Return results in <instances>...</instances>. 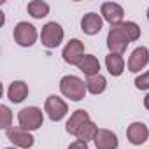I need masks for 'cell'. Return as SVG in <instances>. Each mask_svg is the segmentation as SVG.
Masks as SVG:
<instances>
[{"label":"cell","mask_w":149,"mask_h":149,"mask_svg":"<svg viewBox=\"0 0 149 149\" xmlns=\"http://www.w3.org/2000/svg\"><path fill=\"white\" fill-rule=\"evenodd\" d=\"M60 91L63 97L74 100V102H79L84 98L86 95V84L83 79H79L77 76H65L61 81H60Z\"/></svg>","instance_id":"6da1fadb"},{"label":"cell","mask_w":149,"mask_h":149,"mask_svg":"<svg viewBox=\"0 0 149 149\" xmlns=\"http://www.w3.org/2000/svg\"><path fill=\"white\" fill-rule=\"evenodd\" d=\"M130 42H132V40H130V37H128V33H126L123 23L111 26V30H109V33H107V47L111 49V53L123 56V53L126 51V47H128Z\"/></svg>","instance_id":"7a4b0ae2"},{"label":"cell","mask_w":149,"mask_h":149,"mask_svg":"<svg viewBox=\"0 0 149 149\" xmlns=\"http://www.w3.org/2000/svg\"><path fill=\"white\" fill-rule=\"evenodd\" d=\"M18 123H19V128L26 132L39 130L44 123V114L39 107H25L18 112Z\"/></svg>","instance_id":"3957f363"},{"label":"cell","mask_w":149,"mask_h":149,"mask_svg":"<svg viewBox=\"0 0 149 149\" xmlns=\"http://www.w3.org/2000/svg\"><path fill=\"white\" fill-rule=\"evenodd\" d=\"M63 28L61 25H58L56 21H51V23H46L42 26V32H40V40L42 44L47 47V49H54L61 44L63 40Z\"/></svg>","instance_id":"277c9868"},{"label":"cell","mask_w":149,"mask_h":149,"mask_svg":"<svg viewBox=\"0 0 149 149\" xmlns=\"http://www.w3.org/2000/svg\"><path fill=\"white\" fill-rule=\"evenodd\" d=\"M14 40L21 47H30L37 40V28L26 21H19L14 26Z\"/></svg>","instance_id":"5b68a950"},{"label":"cell","mask_w":149,"mask_h":149,"mask_svg":"<svg viewBox=\"0 0 149 149\" xmlns=\"http://www.w3.org/2000/svg\"><path fill=\"white\" fill-rule=\"evenodd\" d=\"M44 111H46V114H47V118H49L51 121H61V119L67 116L68 107H67V104H65L60 97L51 95V97L46 98Z\"/></svg>","instance_id":"8992f818"},{"label":"cell","mask_w":149,"mask_h":149,"mask_svg":"<svg viewBox=\"0 0 149 149\" xmlns=\"http://www.w3.org/2000/svg\"><path fill=\"white\" fill-rule=\"evenodd\" d=\"M61 56H63V60H65L68 65H79V61L84 58V44H83L79 39L68 40L67 46L63 47Z\"/></svg>","instance_id":"52a82bcc"},{"label":"cell","mask_w":149,"mask_h":149,"mask_svg":"<svg viewBox=\"0 0 149 149\" xmlns=\"http://www.w3.org/2000/svg\"><path fill=\"white\" fill-rule=\"evenodd\" d=\"M6 135L16 147H21V149H30L35 142L32 133L23 128H9V130H6Z\"/></svg>","instance_id":"ba28073f"},{"label":"cell","mask_w":149,"mask_h":149,"mask_svg":"<svg viewBox=\"0 0 149 149\" xmlns=\"http://www.w3.org/2000/svg\"><path fill=\"white\" fill-rule=\"evenodd\" d=\"M100 13H102V18L111 23V26L114 25H119L123 23V16H125V11L119 4L116 2H104L102 7H100Z\"/></svg>","instance_id":"9c48e42d"},{"label":"cell","mask_w":149,"mask_h":149,"mask_svg":"<svg viewBox=\"0 0 149 149\" xmlns=\"http://www.w3.org/2000/svg\"><path fill=\"white\" fill-rule=\"evenodd\" d=\"M149 63V49L140 46L133 49V53L128 58V70L130 72H140L146 65Z\"/></svg>","instance_id":"30bf717a"},{"label":"cell","mask_w":149,"mask_h":149,"mask_svg":"<svg viewBox=\"0 0 149 149\" xmlns=\"http://www.w3.org/2000/svg\"><path fill=\"white\" fill-rule=\"evenodd\" d=\"M93 142H95L97 149H118V144H119L116 133L111 130H105V128H98Z\"/></svg>","instance_id":"8fae6325"},{"label":"cell","mask_w":149,"mask_h":149,"mask_svg":"<svg viewBox=\"0 0 149 149\" xmlns=\"http://www.w3.org/2000/svg\"><path fill=\"white\" fill-rule=\"evenodd\" d=\"M126 135H128V140H130L133 146H142V144L147 140V137H149V130H147V126H146L144 123L135 121V123H132V125L128 126Z\"/></svg>","instance_id":"7c38bea8"},{"label":"cell","mask_w":149,"mask_h":149,"mask_svg":"<svg viewBox=\"0 0 149 149\" xmlns=\"http://www.w3.org/2000/svg\"><path fill=\"white\" fill-rule=\"evenodd\" d=\"M102 25H104V19H102V16L97 14V13H88V14H84L83 19H81V28H83V32L88 33V35H97V33L102 30Z\"/></svg>","instance_id":"4fadbf2b"},{"label":"cell","mask_w":149,"mask_h":149,"mask_svg":"<svg viewBox=\"0 0 149 149\" xmlns=\"http://www.w3.org/2000/svg\"><path fill=\"white\" fill-rule=\"evenodd\" d=\"M88 121H91V119H90V114H88L84 109H77L76 112H72V116L68 118V121H67V125H65V130H67V133H70V135H76V133L79 132V128H81L84 123H88Z\"/></svg>","instance_id":"5bb4252c"},{"label":"cell","mask_w":149,"mask_h":149,"mask_svg":"<svg viewBox=\"0 0 149 149\" xmlns=\"http://www.w3.org/2000/svg\"><path fill=\"white\" fill-rule=\"evenodd\" d=\"M28 97V84L23 83V81H14L11 83L9 90H7V98L14 104H19L23 102L25 98Z\"/></svg>","instance_id":"9a60e30c"},{"label":"cell","mask_w":149,"mask_h":149,"mask_svg":"<svg viewBox=\"0 0 149 149\" xmlns=\"http://www.w3.org/2000/svg\"><path fill=\"white\" fill-rule=\"evenodd\" d=\"M105 67H107V70H109L111 76L118 77V76H121L123 70H125V60H123L121 54L109 53V54L105 56Z\"/></svg>","instance_id":"2e32d148"},{"label":"cell","mask_w":149,"mask_h":149,"mask_svg":"<svg viewBox=\"0 0 149 149\" xmlns=\"http://www.w3.org/2000/svg\"><path fill=\"white\" fill-rule=\"evenodd\" d=\"M77 67H79L81 72H84V76H88V77L100 74V63H98V60L93 54H84V58L79 61Z\"/></svg>","instance_id":"e0dca14e"},{"label":"cell","mask_w":149,"mask_h":149,"mask_svg":"<svg viewBox=\"0 0 149 149\" xmlns=\"http://www.w3.org/2000/svg\"><path fill=\"white\" fill-rule=\"evenodd\" d=\"M107 88V79L102 76V74H97V76H91L86 79V90L91 95H102Z\"/></svg>","instance_id":"ac0fdd59"},{"label":"cell","mask_w":149,"mask_h":149,"mask_svg":"<svg viewBox=\"0 0 149 149\" xmlns=\"http://www.w3.org/2000/svg\"><path fill=\"white\" fill-rule=\"evenodd\" d=\"M26 9H28V14L35 19H42L49 14V6L46 2H42V0H32Z\"/></svg>","instance_id":"d6986e66"},{"label":"cell","mask_w":149,"mask_h":149,"mask_svg":"<svg viewBox=\"0 0 149 149\" xmlns=\"http://www.w3.org/2000/svg\"><path fill=\"white\" fill-rule=\"evenodd\" d=\"M97 132H98V126H97L93 121H88V123H84V125L79 128V132L76 133V137H77V140L90 142V140H95Z\"/></svg>","instance_id":"ffe728a7"},{"label":"cell","mask_w":149,"mask_h":149,"mask_svg":"<svg viewBox=\"0 0 149 149\" xmlns=\"http://www.w3.org/2000/svg\"><path fill=\"white\" fill-rule=\"evenodd\" d=\"M123 26H125V30H126V33H128V37H130L132 42L140 37V26L137 23H133V21H123Z\"/></svg>","instance_id":"44dd1931"},{"label":"cell","mask_w":149,"mask_h":149,"mask_svg":"<svg viewBox=\"0 0 149 149\" xmlns=\"http://www.w3.org/2000/svg\"><path fill=\"white\" fill-rule=\"evenodd\" d=\"M0 114H2V119H0V126L4 130H9L11 121H13V112L7 105H0Z\"/></svg>","instance_id":"7402d4cb"},{"label":"cell","mask_w":149,"mask_h":149,"mask_svg":"<svg viewBox=\"0 0 149 149\" xmlns=\"http://www.w3.org/2000/svg\"><path fill=\"white\" fill-rule=\"evenodd\" d=\"M135 86L139 90H149V72H144L135 79Z\"/></svg>","instance_id":"603a6c76"},{"label":"cell","mask_w":149,"mask_h":149,"mask_svg":"<svg viewBox=\"0 0 149 149\" xmlns=\"http://www.w3.org/2000/svg\"><path fill=\"white\" fill-rule=\"evenodd\" d=\"M68 149H88V142H83V140H76L68 146Z\"/></svg>","instance_id":"cb8c5ba5"},{"label":"cell","mask_w":149,"mask_h":149,"mask_svg":"<svg viewBox=\"0 0 149 149\" xmlns=\"http://www.w3.org/2000/svg\"><path fill=\"white\" fill-rule=\"evenodd\" d=\"M144 107L149 111V93H147V95H146V98H144Z\"/></svg>","instance_id":"d4e9b609"},{"label":"cell","mask_w":149,"mask_h":149,"mask_svg":"<svg viewBox=\"0 0 149 149\" xmlns=\"http://www.w3.org/2000/svg\"><path fill=\"white\" fill-rule=\"evenodd\" d=\"M4 149H14V147H4Z\"/></svg>","instance_id":"484cf974"},{"label":"cell","mask_w":149,"mask_h":149,"mask_svg":"<svg viewBox=\"0 0 149 149\" xmlns=\"http://www.w3.org/2000/svg\"><path fill=\"white\" fill-rule=\"evenodd\" d=\"M147 19H149V9H147Z\"/></svg>","instance_id":"4316f807"}]
</instances>
